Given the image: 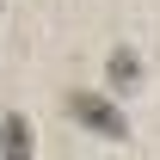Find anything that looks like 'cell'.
<instances>
[{"instance_id":"6da1fadb","label":"cell","mask_w":160,"mask_h":160,"mask_svg":"<svg viewBox=\"0 0 160 160\" xmlns=\"http://www.w3.org/2000/svg\"><path fill=\"white\" fill-rule=\"evenodd\" d=\"M68 111H74L86 129H105V136H129L123 111H117L111 99H99V92H68Z\"/></svg>"},{"instance_id":"7a4b0ae2","label":"cell","mask_w":160,"mask_h":160,"mask_svg":"<svg viewBox=\"0 0 160 160\" xmlns=\"http://www.w3.org/2000/svg\"><path fill=\"white\" fill-rule=\"evenodd\" d=\"M0 160H31V123L12 111V117H0Z\"/></svg>"},{"instance_id":"3957f363","label":"cell","mask_w":160,"mask_h":160,"mask_svg":"<svg viewBox=\"0 0 160 160\" xmlns=\"http://www.w3.org/2000/svg\"><path fill=\"white\" fill-rule=\"evenodd\" d=\"M105 74H111V86H136V80H142V62H136V49H117Z\"/></svg>"}]
</instances>
